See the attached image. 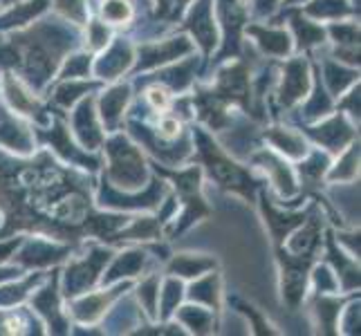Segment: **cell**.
I'll return each instance as SVG.
<instances>
[{"label": "cell", "instance_id": "22", "mask_svg": "<svg viewBox=\"0 0 361 336\" xmlns=\"http://www.w3.org/2000/svg\"><path fill=\"white\" fill-rule=\"evenodd\" d=\"M249 36H254L256 45L269 56H288L292 54V39L285 30H271V27H258L252 25L247 27Z\"/></svg>", "mask_w": 361, "mask_h": 336}, {"label": "cell", "instance_id": "45", "mask_svg": "<svg viewBox=\"0 0 361 336\" xmlns=\"http://www.w3.org/2000/svg\"><path fill=\"white\" fill-rule=\"evenodd\" d=\"M137 298H140V303L146 309V314L151 318H155L157 316V303H159V278L157 276L146 278L140 285V290H137Z\"/></svg>", "mask_w": 361, "mask_h": 336}, {"label": "cell", "instance_id": "50", "mask_svg": "<svg viewBox=\"0 0 361 336\" xmlns=\"http://www.w3.org/2000/svg\"><path fill=\"white\" fill-rule=\"evenodd\" d=\"M54 7L72 23H85V0H54Z\"/></svg>", "mask_w": 361, "mask_h": 336}, {"label": "cell", "instance_id": "48", "mask_svg": "<svg viewBox=\"0 0 361 336\" xmlns=\"http://www.w3.org/2000/svg\"><path fill=\"white\" fill-rule=\"evenodd\" d=\"M92 70V58L88 54H74L66 61L63 72L59 79H83L88 77Z\"/></svg>", "mask_w": 361, "mask_h": 336}, {"label": "cell", "instance_id": "3", "mask_svg": "<svg viewBox=\"0 0 361 336\" xmlns=\"http://www.w3.org/2000/svg\"><path fill=\"white\" fill-rule=\"evenodd\" d=\"M108 182L126 191H137L140 186H146L148 180L146 161L140 153V148L133 146L123 135H115L108 142Z\"/></svg>", "mask_w": 361, "mask_h": 336}, {"label": "cell", "instance_id": "5", "mask_svg": "<svg viewBox=\"0 0 361 336\" xmlns=\"http://www.w3.org/2000/svg\"><path fill=\"white\" fill-rule=\"evenodd\" d=\"M108 249H90V254L81 260H72L68 271H66V285L63 294L68 298H77L92 290V285L102 276V269L110 263Z\"/></svg>", "mask_w": 361, "mask_h": 336}, {"label": "cell", "instance_id": "25", "mask_svg": "<svg viewBox=\"0 0 361 336\" xmlns=\"http://www.w3.org/2000/svg\"><path fill=\"white\" fill-rule=\"evenodd\" d=\"M68 254V249H59L52 242L45 240H32L25 244V249L18 256V263L27 265V267H47L52 263H59L61 258Z\"/></svg>", "mask_w": 361, "mask_h": 336}, {"label": "cell", "instance_id": "43", "mask_svg": "<svg viewBox=\"0 0 361 336\" xmlns=\"http://www.w3.org/2000/svg\"><path fill=\"white\" fill-rule=\"evenodd\" d=\"M182 296H184V287H182V282L178 278H169L164 282V292H161V298H159V316L161 318H171L173 314H176V309L182 301Z\"/></svg>", "mask_w": 361, "mask_h": 336}, {"label": "cell", "instance_id": "21", "mask_svg": "<svg viewBox=\"0 0 361 336\" xmlns=\"http://www.w3.org/2000/svg\"><path fill=\"white\" fill-rule=\"evenodd\" d=\"M128 99H130V88L128 85H115V88H110L104 92V97L99 99V112H102V119L106 123V128L110 130H115L119 126V121L123 117V108H126L128 104Z\"/></svg>", "mask_w": 361, "mask_h": 336}, {"label": "cell", "instance_id": "26", "mask_svg": "<svg viewBox=\"0 0 361 336\" xmlns=\"http://www.w3.org/2000/svg\"><path fill=\"white\" fill-rule=\"evenodd\" d=\"M144 267H146V254L140 251V249H130V251H123L113 260V265H110V269L104 276V282L110 285L119 278H133L140 271H144Z\"/></svg>", "mask_w": 361, "mask_h": 336}, {"label": "cell", "instance_id": "57", "mask_svg": "<svg viewBox=\"0 0 361 336\" xmlns=\"http://www.w3.org/2000/svg\"><path fill=\"white\" fill-rule=\"evenodd\" d=\"M276 3H279V0H258V11H260V14H269V11L274 9V7H276Z\"/></svg>", "mask_w": 361, "mask_h": 336}, {"label": "cell", "instance_id": "49", "mask_svg": "<svg viewBox=\"0 0 361 336\" xmlns=\"http://www.w3.org/2000/svg\"><path fill=\"white\" fill-rule=\"evenodd\" d=\"M328 168V155H321V153H312L310 155L303 164H301V175L305 182L310 184H317L321 182L323 178V173H326Z\"/></svg>", "mask_w": 361, "mask_h": 336}, {"label": "cell", "instance_id": "4", "mask_svg": "<svg viewBox=\"0 0 361 336\" xmlns=\"http://www.w3.org/2000/svg\"><path fill=\"white\" fill-rule=\"evenodd\" d=\"M157 173L161 178H169L176 182V189L180 193V200L184 202V216H182V224H180V229L178 231H184L189 224H193L197 218H202L209 213V209L202 200V195H200V168H186V170H164V168H159L157 166Z\"/></svg>", "mask_w": 361, "mask_h": 336}, {"label": "cell", "instance_id": "6", "mask_svg": "<svg viewBox=\"0 0 361 336\" xmlns=\"http://www.w3.org/2000/svg\"><path fill=\"white\" fill-rule=\"evenodd\" d=\"M310 256H294L290 251H281V265H283V298L292 309L301 305L305 296V282H307V269H310Z\"/></svg>", "mask_w": 361, "mask_h": 336}, {"label": "cell", "instance_id": "20", "mask_svg": "<svg viewBox=\"0 0 361 336\" xmlns=\"http://www.w3.org/2000/svg\"><path fill=\"white\" fill-rule=\"evenodd\" d=\"M254 161L258 166H263L267 173H269V180L271 184L276 186V189L283 193V195H292L296 193V180H294V173L292 168L285 164V161L281 157H276L274 153L269 151H263L254 155Z\"/></svg>", "mask_w": 361, "mask_h": 336}, {"label": "cell", "instance_id": "36", "mask_svg": "<svg viewBox=\"0 0 361 336\" xmlns=\"http://www.w3.org/2000/svg\"><path fill=\"white\" fill-rule=\"evenodd\" d=\"M353 7L348 0H312L310 5H305V14L312 16L317 20H328V18H341V16H350Z\"/></svg>", "mask_w": 361, "mask_h": 336}, {"label": "cell", "instance_id": "9", "mask_svg": "<svg viewBox=\"0 0 361 336\" xmlns=\"http://www.w3.org/2000/svg\"><path fill=\"white\" fill-rule=\"evenodd\" d=\"M247 0H218V14L225 27V49H222V58L229 54H238L240 47V30L247 20Z\"/></svg>", "mask_w": 361, "mask_h": 336}, {"label": "cell", "instance_id": "59", "mask_svg": "<svg viewBox=\"0 0 361 336\" xmlns=\"http://www.w3.org/2000/svg\"><path fill=\"white\" fill-rule=\"evenodd\" d=\"M157 5H159V14H169V9H171V0H157Z\"/></svg>", "mask_w": 361, "mask_h": 336}, {"label": "cell", "instance_id": "58", "mask_svg": "<svg viewBox=\"0 0 361 336\" xmlns=\"http://www.w3.org/2000/svg\"><path fill=\"white\" fill-rule=\"evenodd\" d=\"M18 269H14V267H3L0 269V282H5V280H9V278H14V276H18Z\"/></svg>", "mask_w": 361, "mask_h": 336}, {"label": "cell", "instance_id": "17", "mask_svg": "<svg viewBox=\"0 0 361 336\" xmlns=\"http://www.w3.org/2000/svg\"><path fill=\"white\" fill-rule=\"evenodd\" d=\"M123 290H128V282H123V285H119V287L110 290V292H99V294L77 298V301L72 303V316L77 321H81V323L99 321L108 312L110 303H113L115 298L119 296V292H123Z\"/></svg>", "mask_w": 361, "mask_h": 336}, {"label": "cell", "instance_id": "13", "mask_svg": "<svg viewBox=\"0 0 361 336\" xmlns=\"http://www.w3.org/2000/svg\"><path fill=\"white\" fill-rule=\"evenodd\" d=\"M161 193H164V184L153 180L148 184V191L142 195V197H121L110 182L104 180V186H102V195H99V204L102 206H113V209H155L159 206L161 202Z\"/></svg>", "mask_w": 361, "mask_h": 336}, {"label": "cell", "instance_id": "30", "mask_svg": "<svg viewBox=\"0 0 361 336\" xmlns=\"http://www.w3.org/2000/svg\"><path fill=\"white\" fill-rule=\"evenodd\" d=\"M265 137H267V142L274 148H279L283 155H288L292 159H301L307 153V146L303 142V137L298 135V132H294V130H288V128H269L265 132Z\"/></svg>", "mask_w": 361, "mask_h": 336}, {"label": "cell", "instance_id": "14", "mask_svg": "<svg viewBox=\"0 0 361 336\" xmlns=\"http://www.w3.org/2000/svg\"><path fill=\"white\" fill-rule=\"evenodd\" d=\"M133 61H135L133 45L123 39H117L104 56H99L94 61V74L102 81H113L133 66Z\"/></svg>", "mask_w": 361, "mask_h": 336}, {"label": "cell", "instance_id": "18", "mask_svg": "<svg viewBox=\"0 0 361 336\" xmlns=\"http://www.w3.org/2000/svg\"><path fill=\"white\" fill-rule=\"evenodd\" d=\"M56 282H59V276L54 273L52 282H49L45 290H41L39 294L32 298V305H34L36 312H39L47 321L49 330L61 334V332H68L66 330L68 323H66L63 314H61V301H59V287H56Z\"/></svg>", "mask_w": 361, "mask_h": 336}, {"label": "cell", "instance_id": "38", "mask_svg": "<svg viewBox=\"0 0 361 336\" xmlns=\"http://www.w3.org/2000/svg\"><path fill=\"white\" fill-rule=\"evenodd\" d=\"M159 227H161V222L155 218H140V220H133V224L126 231L117 233L115 238H110V240L113 242H119V240H157Z\"/></svg>", "mask_w": 361, "mask_h": 336}, {"label": "cell", "instance_id": "11", "mask_svg": "<svg viewBox=\"0 0 361 336\" xmlns=\"http://www.w3.org/2000/svg\"><path fill=\"white\" fill-rule=\"evenodd\" d=\"M222 101L229 104H240L245 108H249V97H252V90H249V72L243 63H233L229 68H225L218 77V85L214 90Z\"/></svg>", "mask_w": 361, "mask_h": 336}, {"label": "cell", "instance_id": "32", "mask_svg": "<svg viewBox=\"0 0 361 336\" xmlns=\"http://www.w3.org/2000/svg\"><path fill=\"white\" fill-rule=\"evenodd\" d=\"M47 3H49V0H27V3L16 5L14 9L5 11V14L0 16V32H3V30L23 27V25H27L32 18L43 14V11L47 9Z\"/></svg>", "mask_w": 361, "mask_h": 336}, {"label": "cell", "instance_id": "27", "mask_svg": "<svg viewBox=\"0 0 361 336\" xmlns=\"http://www.w3.org/2000/svg\"><path fill=\"white\" fill-rule=\"evenodd\" d=\"M216 267L214 258L207 256H195V254H180L169 263V273L180 278H200L202 273Z\"/></svg>", "mask_w": 361, "mask_h": 336}, {"label": "cell", "instance_id": "46", "mask_svg": "<svg viewBox=\"0 0 361 336\" xmlns=\"http://www.w3.org/2000/svg\"><path fill=\"white\" fill-rule=\"evenodd\" d=\"M332 108V101H330V94H326V90H323V85H321V79H317V85H314V94L312 99L305 104V119H319L323 115H328Z\"/></svg>", "mask_w": 361, "mask_h": 336}, {"label": "cell", "instance_id": "60", "mask_svg": "<svg viewBox=\"0 0 361 336\" xmlns=\"http://www.w3.org/2000/svg\"><path fill=\"white\" fill-rule=\"evenodd\" d=\"M186 3H189V0H176V11H180Z\"/></svg>", "mask_w": 361, "mask_h": 336}, {"label": "cell", "instance_id": "61", "mask_svg": "<svg viewBox=\"0 0 361 336\" xmlns=\"http://www.w3.org/2000/svg\"><path fill=\"white\" fill-rule=\"evenodd\" d=\"M294 3H298V0H288V5H294Z\"/></svg>", "mask_w": 361, "mask_h": 336}, {"label": "cell", "instance_id": "39", "mask_svg": "<svg viewBox=\"0 0 361 336\" xmlns=\"http://www.w3.org/2000/svg\"><path fill=\"white\" fill-rule=\"evenodd\" d=\"M195 66H197V61L195 58H189V61H184L182 66H178V68H171V70L159 72L157 79L164 83V85H169V88H173V90H184L186 85L191 83V79H193Z\"/></svg>", "mask_w": 361, "mask_h": 336}, {"label": "cell", "instance_id": "35", "mask_svg": "<svg viewBox=\"0 0 361 336\" xmlns=\"http://www.w3.org/2000/svg\"><path fill=\"white\" fill-rule=\"evenodd\" d=\"M176 312H178V318H180L182 325L189 328L195 334H209V332H214V328H216L214 316H211L209 309H204V307L189 305V307L176 309Z\"/></svg>", "mask_w": 361, "mask_h": 336}, {"label": "cell", "instance_id": "53", "mask_svg": "<svg viewBox=\"0 0 361 336\" xmlns=\"http://www.w3.org/2000/svg\"><path fill=\"white\" fill-rule=\"evenodd\" d=\"M146 101L153 110H166L171 106V92L164 85H153V88L146 90Z\"/></svg>", "mask_w": 361, "mask_h": 336}, {"label": "cell", "instance_id": "15", "mask_svg": "<svg viewBox=\"0 0 361 336\" xmlns=\"http://www.w3.org/2000/svg\"><path fill=\"white\" fill-rule=\"evenodd\" d=\"M41 137L52 144V148H56V153L61 157H66L70 164H77V166H83V168H90L94 170L99 166V159L97 157H90L88 153H83L81 148H77L70 139V132L68 128L63 126L61 121H52V126H49V132H41Z\"/></svg>", "mask_w": 361, "mask_h": 336}, {"label": "cell", "instance_id": "37", "mask_svg": "<svg viewBox=\"0 0 361 336\" xmlns=\"http://www.w3.org/2000/svg\"><path fill=\"white\" fill-rule=\"evenodd\" d=\"M323 81H326L330 94H341L345 88H350L357 81V72L348 70L339 63H332V61H326L323 63Z\"/></svg>", "mask_w": 361, "mask_h": 336}, {"label": "cell", "instance_id": "51", "mask_svg": "<svg viewBox=\"0 0 361 336\" xmlns=\"http://www.w3.org/2000/svg\"><path fill=\"white\" fill-rule=\"evenodd\" d=\"M110 43V30L106 27V23L90 20L88 23V45L90 49H104Z\"/></svg>", "mask_w": 361, "mask_h": 336}, {"label": "cell", "instance_id": "41", "mask_svg": "<svg viewBox=\"0 0 361 336\" xmlns=\"http://www.w3.org/2000/svg\"><path fill=\"white\" fill-rule=\"evenodd\" d=\"M92 88H97V83H79L74 79H66V83H61L56 92H54V104H59L61 108H70L79 101L83 94H88Z\"/></svg>", "mask_w": 361, "mask_h": 336}, {"label": "cell", "instance_id": "19", "mask_svg": "<svg viewBox=\"0 0 361 336\" xmlns=\"http://www.w3.org/2000/svg\"><path fill=\"white\" fill-rule=\"evenodd\" d=\"M0 146L20 155H30L34 151V139L27 126L11 117L5 108H0Z\"/></svg>", "mask_w": 361, "mask_h": 336}, {"label": "cell", "instance_id": "10", "mask_svg": "<svg viewBox=\"0 0 361 336\" xmlns=\"http://www.w3.org/2000/svg\"><path fill=\"white\" fill-rule=\"evenodd\" d=\"M72 126H74V132H77L79 144L85 151H97V148L104 144V132L97 121L92 97L81 99V104L77 106V110H74V115H72Z\"/></svg>", "mask_w": 361, "mask_h": 336}, {"label": "cell", "instance_id": "12", "mask_svg": "<svg viewBox=\"0 0 361 336\" xmlns=\"http://www.w3.org/2000/svg\"><path fill=\"white\" fill-rule=\"evenodd\" d=\"M310 90V72H307V61L305 58H294L288 61L283 68V81L279 99L283 106H294L296 101H301L303 97H307Z\"/></svg>", "mask_w": 361, "mask_h": 336}, {"label": "cell", "instance_id": "47", "mask_svg": "<svg viewBox=\"0 0 361 336\" xmlns=\"http://www.w3.org/2000/svg\"><path fill=\"white\" fill-rule=\"evenodd\" d=\"M39 280H41V273H36V276L23 280L18 285H11V287H3V290H0V305H16V303H20L23 298L34 290V285L39 282Z\"/></svg>", "mask_w": 361, "mask_h": 336}, {"label": "cell", "instance_id": "8", "mask_svg": "<svg viewBox=\"0 0 361 336\" xmlns=\"http://www.w3.org/2000/svg\"><path fill=\"white\" fill-rule=\"evenodd\" d=\"M193 52V43L186 36H178V39H169L161 43H151L140 47V61H137V72L142 70H153L157 66H166L171 61L182 58Z\"/></svg>", "mask_w": 361, "mask_h": 336}, {"label": "cell", "instance_id": "2", "mask_svg": "<svg viewBox=\"0 0 361 336\" xmlns=\"http://www.w3.org/2000/svg\"><path fill=\"white\" fill-rule=\"evenodd\" d=\"M195 144H197V151H200V159L211 170V178L220 186H225V189L252 200L254 189H256V182L252 180V175H249L243 166L235 164V161H231L220 151V146L211 142L202 130H195Z\"/></svg>", "mask_w": 361, "mask_h": 336}, {"label": "cell", "instance_id": "33", "mask_svg": "<svg viewBox=\"0 0 361 336\" xmlns=\"http://www.w3.org/2000/svg\"><path fill=\"white\" fill-rule=\"evenodd\" d=\"M189 298L193 303H200L209 309L220 307V276L218 273H209V276L200 278L191 285Z\"/></svg>", "mask_w": 361, "mask_h": 336}, {"label": "cell", "instance_id": "56", "mask_svg": "<svg viewBox=\"0 0 361 336\" xmlns=\"http://www.w3.org/2000/svg\"><path fill=\"white\" fill-rule=\"evenodd\" d=\"M23 240L20 238H16V240H11V242H5V244H0V263H3V260H7L11 254L16 251L18 249V244H20Z\"/></svg>", "mask_w": 361, "mask_h": 336}, {"label": "cell", "instance_id": "42", "mask_svg": "<svg viewBox=\"0 0 361 336\" xmlns=\"http://www.w3.org/2000/svg\"><path fill=\"white\" fill-rule=\"evenodd\" d=\"M339 314H341V303L337 298H317L314 316L319 318V328L323 332H332V328H337Z\"/></svg>", "mask_w": 361, "mask_h": 336}, {"label": "cell", "instance_id": "28", "mask_svg": "<svg viewBox=\"0 0 361 336\" xmlns=\"http://www.w3.org/2000/svg\"><path fill=\"white\" fill-rule=\"evenodd\" d=\"M290 20L298 41V49H310L326 41V30L303 16V11H290Z\"/></svg>", "mask_w": 361, "mask_h": 336}, {"label": "cell", "instance_id": "7", "mask_svg": "<svg viewBox=\"0 0 361 336\" xmlns=\"http://www.w3.org/2000/svg\"><path fill=\"white\" fill-rule=\"evenodd\" d=\"M214 0H195L189 16L184 20V27L191 32L195 43L202 47V52L209 56L218 45V27L214 20Z\"/></svg>", "mask_w": 361, "mask_h": 336}, {"label": "cell", "instance_id": "40", "mask_svg": "<svg viewBox=\"0 0 361 336\" xmlns=\"http://www.w3.org/2000/svg\"><path fill=\"white\" fill-rule=\"evenodd\" d=\"M99 14L108 25H123L135 16V7L130 0H104Z\"/></svg>", "mask_w": 361, "mask_h": 336}, {"label": "cell", "instance_id": "1", "mask_svg": "<svg viewBox=\"0 0 361 336\" xmlns=\"http://www.w3.org/2000/svg\"><path fill=\"white\" fill-rule=\"evenodd\" d=\"M74 43L77 32L56 20H47L34 32L11 39V45H0V68H18L23 77L39 90Z\"/></svg>", "mask_w": 361, "mask_h": 336}, {"label": "cell", "instance_id": "23", "mask_svg": "<svg viewBox=\"0 0 361 336\" xmlns=\"http://www.w3.org/2000/svg\"><path fill=\"white\" fill-rule=\"evenodd\" d=\"M332 41L337 43V56L348 63H359V27L355 23H334L330 27Z\"/></svg>", "mask_w": 361, "mask_h": 336}, {"label": "cell", "instance_id": "34", "mask_svg": "<svg viewBox=\"0 0 361 336\" xmlns=\"http://www.w3.org/2000/svg\"><path fill=\"white\" fill-rule=\"evenodd\" d=\"M263 209H265V218L269 224V231L271 235L276 238L279 242H283L285 235H290L298 224L305 222V213H279L276 209H271L267 200H263Z\"/></svg>", "mask_w": 361, "mask_h": 336}, {"label": "cell", "instance_id": "52", "mask_svg": "<svg viewBox=\"0 0 361 336\" xmlns=\"http://www.w3.org/2000/svg\"><path fill=\"white\" fill-rule=\"evenodd\" d=\"M314 285H317L319 294H332V292L339 290V280L334 278V273L326 265L314 269Z\"/></svg>", "mask_w": 361, "mask_h": 336}, {"label": "cell", "instance_id": "29", "mask_svg": "<svg viewBox=\"0 0 361 336\" xmlns=\"http://www.w3.org/2000/svg\"><path fill=\"white\" fill-rule=\"evenodd\" d=\"M319 242H321V224H319V218H310V222L303 224V229H298L294 233V238L288 244V251L294 254V256H310V258H312V254L317 251Z\"/></svg>", "mask_w": 361, "mask_h": 336}, {"label": "cell", "instance_id": "55", "mask_svg": "<svg viewBox=\"0 0 361 336\" xmlns=\"http://www.w3.org/2000/svg\"><path fill=\"white\" fill-rule=\"evenodd\" d=\"M341 110L348 112L353 119H359V83H357V88H353L350 94L345 97V101L341 104Z\"/></svg>", "mask_w": 361, "mask_h": 336}, {"label": "cell", "instance_id": "31", "mask_svg": "<svg viewBox=\"0 0 361 336\" xmlns=\"http://www.w3.org/2000/svg\"><path fill=\"white\" fill-rule=\"evenodd\" d=\"M328 254H330V263L337 269V276L341 278V285L345 292L357 290L359 287V267L355 265L353 256H343L337 244H334V238L330 235L328 238Z\"/></svg>", "mask_w": 361, "mask_h": 336}, {"label": "cell", "instance_id": "16", "mask_svg": "<svg viewBox=\"0 0 361 336\" xmlns=\"http://www.w3.org/2000/svg\"><path fill=\"white\" fill-rule=\"evenodd\" d=\"M307 135L312 137L317 144L326 146L328 151H332V153L343 151V146L355 139V130H353L350 123L343 119V115L332 117V119H328L326 123H321V126H317V128H310Z\"/></svg>", "mask_w": 361, "mask_h": 336}, {"label": "cell", "instance_id": "24", "mask_svg": "<svg viewBox=\"0 0 361 336\" xmlns=\"http://www.w3.org/2000/svg\"><path fill=\"white\" fill-rule=\"evenodd\" d=\"M5 94L9 99V106L14 108L16 112H20V115H27V117H36L39 121H45L43 108H41L39 101H36V97L25 90L23 85L14 77H11V74H7V77H5Z\"/></svg>", "mask_w": 361, "mask_h": 336}, {"label": "cell", "instance_id": "54", "mask_svg": "<svg viewBox=\"0 0 361 336\" xmlns=\"http://www.w3.org/2000/svg\"><path fill=\"white\" fill-rule=\"evenodd\" d=\"M180 130H182V126H180V121L176 117H164V119H159V123H157V135H159V139H164V142L178 139Z\"/></svg>", "mask_w": 361, "mask_h": 336}, {"label": "cell", "instance_id": "44", "mask_svg": "<svg viewBox=\"0 0 361 336\" xmlns=\"http://www.w3.org/2000/svg\"><path fill=\"white\" fill-rule=\"evenodd\" d=\"M359 170V144H353L341 159L337 168L330 173V182H353Z\"/></svg>", "mask_w": 361, "mask_h": 336}, {"label": "cell", "instance_id": "62", "mask_svg": "<svg viewBox=\"0 0 361 336\" xmlns=\"http://www.w3.org/2000/svg\"><path fill=\"white\" fill-rule=\"evenodd\" d=\"M9 3H14V0H5V5H9Z\"/></svg>", "mask_w": 361, "mask_h": 336}]
</instances>
